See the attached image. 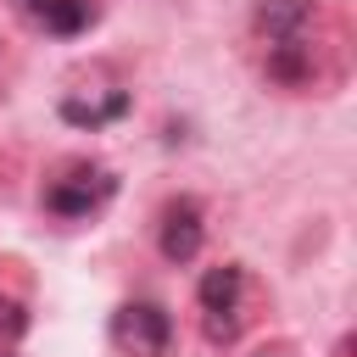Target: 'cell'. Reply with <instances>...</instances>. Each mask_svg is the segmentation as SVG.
Masks as SVG:
<instances>
[{
	"label": "cell",
	"mask_w": 357,
	"mask_h": 357,
	"mask_svg": "<svg viewBox=\"0 0 357 357\" xmlns=\"http://www.w3.org/2000/svg\"><path fill=\"white\" fill-rule=\"evenodd\" d=\"M112 195V178L106 173H73V178H61V184H50V195H45V206L50 212H61V218H84V212H95L100 201Z\"/></svg>",
	"instance_id": "cell-3"
},
{
	"label": "cell",
	"mask_w": 357,
	"mask_h": 357,
	"mask_svg": "<svg viewBox=\"0 0 357 357\" xmlns=\"http://www.w3.org/2000/svg\"><path fill=\"white\" fill-rule=\"evenodd\" d=\"M123 106H128L123 95H112L106 106H84V100H67V106H61V117H67V123H78V128H100V123H106V117H117Z\"/></svg>",
	"instance_id": "cell-8"
},
{
	"label": "cell",
	"mask_w": 357,
	"mask_h": 357,
	"mask_svg": "<svg viewBox=\"0 0 357 357\" xmlns=\"http://www.w3.org/2000/svg\"><path fill=\"white\" fill-rule=\"evenodd\" d=\"M17 6H22V11H45V0H17Z\"/></svg>",
	"instance_id": "cell-10"
},
{
	"label": "cell",
	"mask_w": 357,
	"mask_h": 357,
	"mask_svg": "<svg viewBox=\"0 0 357 357\" xmlns=\"http://www.w3.org/2000/svg\"><path fill=\"white\" fill-rule=\"evenodd\" d=\"M240 290H245V273L234 262L212 268L201 279V312H206V340H234L240 329Z\"/></svg>",
	"instance_id": "cell-2"
},
{
	"label": "cell",
	"mask_w": 357,
	"mask_h": 357,
	"mask_svg": "<svg viewBox=\"0 0 357 357\" xmlns=\"http://www.w3.org/2000/svg\"><path fill=\"white\" fill-rule=\"evenodd\" d=\"M262 357H268V351H262Z\"/></svg>",
	"instance_id": "cell-11"
},
{
	"label": "cell",
	"mask_w": 357,
	"mask_h": 357,
	"mask_svg": "<svg viewBox=\"0 0 357 357\" xmlns=\"http://www.w3.org/2000/svg\"><path fill=\"white\" fill-rule=\"evenodd\" d=\"M312 11H318V0H257V28L268 39H301Z\"/></svg>",
	"instance_id": "cell-5"
},
{
	"label": "cell",
	"mask_w": 357,
	"mask_h": 357,
	"mask_svg": "<svg viewBox=\"0 0 357 357\" xmlns=\"http://www.w3.org/2000/svg\"><path fill=\"white\" fill-rule=\"evenodd\" d=\"M22 329H28V312H22L11 296H0V340H17Z\"/></svg>",
	"instance_id": "cell-9"
},
{
	"label": "cell",
	"mask_w": 357,
	"mask_h": 357,
	"mask_svg": "<svg viewBox=\"0 0 357 357\" xmlns=\"http://www.w3.org/2000/svg\"><path fill=\"white\" fill-rule=\"evenodd\" d=\"M195 251H201V212H195V201H178L162 218V257L167 262H190Z\"/></svg>",
	"instance_id": "cell-4"
},
{
	"label": "cell",
	"mask_w": 357,
	"mask_h": 357,
	"mask_svg": "<svg viewBox=\"0 0 357 357\" xmlns=\"http://www.w3.org/2000/svg\"><path fill=\"white\" fill-rule=\"evenodd\" d=\"M39 17H45V28H50V33H78V28H89V17H95V11H89V0H45V11H39Z\"/></svg>",
	"instance_id": "cell-7"
},
{
	"label": "cell",
	"mask_w": 357,
	"mask_h": 357,
	"mask_svg": "<svg viewBox=\"0 0 357 357\" xmlns=\"http://www.w3.org/2000/svg\"><path fill=\"white\" fill-rule=\"evenodd\" d=\"M307 73H312V61H307V45H301V39H273V45H268V78L301 84Z\"/></svg>",
	"instance_id": "cell-6"
},
{
	"label": "cell",
	"mask_w": 357,
	"mask_h": 357,
	"mask_svg": "<svg viewBox=\"0 0 357 357\" xmlns=\"http://www.w3.org/2000/svg\"><path fill=\"white\" fill-rule=\"evenodd\" d=\"M112 340L128 351V357H162L167 340H173V324L156 301H128L112 312Z\"/></svg>",
	"instance_id": "cell-1"
}]
</instances>
